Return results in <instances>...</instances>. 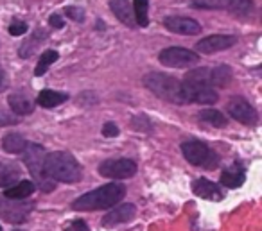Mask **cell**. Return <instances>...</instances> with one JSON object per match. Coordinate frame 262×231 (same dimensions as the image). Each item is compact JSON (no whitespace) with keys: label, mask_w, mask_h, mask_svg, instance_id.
<instances>
[{"label":"cell","mask_w":262,"mask_h":231,"mask_svg":"<svg viewBox=\"0 0 262 231\" xmlns=\"http://www.w3.org/2000/svg\"><path fill=\"white\" fill-rule=\"evenodd\" d=\"M192 188H194V194H196L198 197L208 199V201H219V199H223V194L219 192L217 184L205 179V177L203 179H198Z\"/></svg>","instance_id":"2e32d148"},{"label":"cell","mask_w":262,"mask_h":231,"mask_svg":"<svg viewBox=\"0 0 262 231\" xmlns=\"http://www.w3.org/2000/svg\"><path fill=\"white\" fill-rule=\"evenodd\" d=\"M182 152L187 161L196 167H201V169L212 170L219 165L217 154L207 144H201V142H183Z\"/></svg>","instance_id":"8992f818"},{"label":"cell","mask_w":262,"mask_h":231,"mask_svg":"<svg viewBox=\"0 0 262 231\" xmlns=\"http://www.w3.org/2000/svg\"><path fill=\"white\" fill-rule=\"evenodd\" d=\"M8 31L11 36H20V34H24L27 31V24L26 22H13Z\"/></svg>","instance_id":"1f68e13d"},{"label":"cell","mask_w":262,"mask_h":231,"mask_svg":"<svg viewBox=\"0 0 262 231\" xmlns=\"http://www.w3.org/2000/svg\"><path fill=\"white\" fill-rule=\"evenodd\" d=\"M162 65L169 66V68H187L190 65H196L200 61V56L194 51L183 47H169L158 54Z\"/></svg>","instance_id":"52a82bcc"},{"label":"cell","mask_w":262,"mask_h":231,"mask_svg":"<svg viewBox=\"0 0 262 231\" xmlns=\"http://www.w3.org/2000/svg\"><path fill=\"white\" fill-rule=\"evenodd\" d=\"M20 177V172L16 167L9 163H0V188H8L15 184Z\"/></svg>","instance_id":"cb8c5ba5"},{"label":"cell","mask_w":262,"mask_h":231,"mask_svg":"<svg viewBox=\"0 0 262 231\" xmlns=\"http://www.w3.org/2000/svg\"><path fill=\"white\" fill-rule=\"evenodd\" d=\"M131 127L137 129V131H140V133H151L153 124H151V120L147 119V117L139 115V117H133V120H131Z\"/></svg>","instance_id":"83f0119b"},{"label":"cell","mask_w":262,"mask_h":231,"mask_svg":"<svg viewBox=\"0 0 262 231\" xmlns=\"http://www.w3.org/2000/svg\"><path fill=\"white\" fill-rule=\"evenodd\" d=\"M164 26H165V29L171 31V33L185 34V36L201 33L200 24L192 18H185V16H167L165 22H164Z\"/></svg>","instance_id":"7c38bea8"},{"label":"cell","mask_w":262,"mask_h":231,"mask_svg":"<svg viewBox=\"0 0 262 231\" xmlns=\"http://www.w3.org/2000/svg\"><path fill=\"white\" fill-rule=\"evenodd\" d=\"M244 179H246V174H244V169L239 163L228 167L221 174V184H225L226 188H239L244 183Z\"/></svg>","instance_id":"e0dca14e"},{"label":"cell","mask_w":262,"mask_h":231,"mask_svg":"<svg viewBox=\"0 0 262 231\" xmlns=\"http://www.w3.org/2000/svg\"><path fill=\"white\" fill-rule=\"evenodd\" d=\"M8 102H9V106H11V109H13L15 115H29V113H33V109H34L33 102H31L29 99L22 94L9 95Z\"/></svg>","instance_id":"44dd1931"},{"label":"cell","mask_w":262,"mask_h":231,"mask_svg":"<svg viewBox=\"0 0 262 231\" xmlns=\"http://www.w3.org/2000/svg\"><path fill=\"white\" fill-rule=\"evenodd\" d=\"M133 11H135V24L139 27H147L149 24V0H133Z\"/></svg>","instance_id":"d4e9b609"},{"label":"cell","mask_w":262,"mask_h":231,"mask_svg":"<svg viewBox=\"0 0 262 231\" xmlns=\"http://www.w3.org/2000/svg\"><path fill=\"white\" fill-rule=\"evenodd\" d=\"M43 169L52 181H59V183H77L83 177V169L77 163V159L65 151H54L45 154Z\"/></svg>","instance_id":"7a4b0ae2"},{"label":"cell","mask_w":262,"mask_h":231,"mask_svg":"<svg viewBox=\"0 0 262 231\" xmlns=\"http://www.w3.org/2000/svg\"><path fill=\"white\" fill-rule=\"evenodd\" d=\"M99 174L110 179H127L137 174V163L129 158L106 159L99 165Z\"/></svg>","instance_id":"9c48e42d"},{"label":"cell","mask_w":262,"mask_h":231,"mask_svg":"<svg viewBox=\"0 0 262 231\" xmlns=\"http://www.w3.org/2000/svg\"><path fill=\"white\" fill-rule=\"evenodd\" d=\"M69 99L67 94H61V91H54V90H43L38 94L36 102L41 106V108H56L61 102H65Z\"/></svg>","instance_id":"ffe728a7"},{"label":"cell","mask_w":262,"mask_h":231,"mask_svg":"<svg viewBox=\"0 0 262 231\" xmlns=\"http://www.w3.org/2000/svg\"><path fill=\"white\" fill-rule=\"evenodd\" d=\"M225 9L233 16H248L253 9L251 0H225Z\"/></svg>","instance_id":"603a6c76"},{"label":"cell","mask_w":262,"mask_h":231,"mask_svg":"<svg viewBox=\"0 0 262 231\" xmlns=\"http://www.w3.org/2000/svg\"><path fill=\"white\" fill-rule=\"evenodd\" d=\"M49 24H51V27H54V29H61V27L65 26V22H63V18L59 15H52Z\"/></svg>","instance_id":"e575fe53"},{"label":"cell","mask_w":262,"mask_h":231,"mask_svg":"<svg viewBox=\"0 0 262 231\" xmlns=\"http://www.w3.org/2000/svg\"><path fill=\"white\" fill-rule=\"evenodd\" d=\"M24 154V163H26L27 170L33 176L34 183L41 188L43 192H52L56 188V181H52L51 177L45 174L43 169V159H45V149L40 144H26V149L22 151Z\"/></svg>","instance_id":"5b68a950"},{"label":"cell","mask_w":262,"mask_h":231,"mask_svg":"<svg viewBox=\"0 0 262 231\" xmlns=\"http://www.w3.org/2000/svg\"><path fill=\"white\" fill-rule=\"evenodd\" d=\"M27 142L24 140L22 134H16V133H9L2 138V149L9 154H22V151L26 149Z\"/></svg>","instance_id":"7402d4cb"},{"label":"cell","mask_w":262,"mask_h":231,"mask_svg":"<svg viewBox=\"0 0 262 231\" xmlns=\"http://www.w3.org/2000/svg\"><path fill=\"white\" fill-rule=\"evenodd\" d=\"M0 231H2V227H0Z\"/></svg>","instance_id":"8d00e7d4"},{"label":"cell","mask_w":262,"mask_h":231,"mask_svg":"<svg viewBox=\"0 0 262 231\" xmlns=\"http://www.w3.org/2000/svg\"><path fill=\"white\" fill-rule=\"evenodd\" d=\"M119 127L115 126L113 122H106L104 126H102V134L104 136H108V138H115V136H119Z\"/></svg>","instance_id":"d6a6232c"},{"label":"cell","mask_w":262,"mask_h":231,"mask_svg":"<svg viewBox=\"0 0 262 231\" xmlns=\"http://www.w3.org/2000/svg\"><path fill=\"white\" fill-rule=\"evenodd\" d=\"M208 79H210V84L215 88H226L230 86L233 79V74H232V68L226 65H221V66H215L214 70H208Z\"/></svg>","instance_id":"ac0fdd59"},{"label":"cell","mask_w":262,"mask_h":231,"mask_svg":"<svg viewBox=\"0 0 262 231\" xmlns=\"http://www.w3.org/2000/svg\"><path fill=\"white\" fill-rule=\"evenodd\" d=\"M65 231H90V229H88V224L84 220H74L72 224L67 226Z\"/></svg>","instance_id":"836d02e7"},{"label":"cell","mask_w":262,"mask_h":231,"mask_svg":"<svg viewBox=\"0 0 262 231\" xmlns=\"http://www.w3.org/2000/svg\"><path fill=\"white\" fill-rule=\"evenodd\" d=\"M49 38V33L47 31H43V29H38V31H34L33 34H31L29 38H27L26 41H24L22 45H20V49H18V56L20 58H24V59H27V58H31V56L36 52V49L40 47L41 43H43L45 40Z\"/></svg>","instance_id":"9a60e30c"},{"label":"cell","mask_w":262,"mask_h":231,"mask_svg":"<svg viewBox=\"0 0 262 231\" xmlns=\"http://www.w3.org/2000/svg\"><path fill=\"white\" fill-rule=\"evenodd\" d=\"M200 119L208 124H212L214 127H225L226 124H228V119H226L221 111H215V109H205V111H201Z\"/></svg>","instance_id":"4316f807"},{"label":"cell","mask_w":262,"mask_h":231,"mask_svg":"<svg viewBox=\"0 0 262 231\" xmlns=\"http://www.w3.org/2000/svg\"><path fill=\"white\" fill-rule=\"evenodd\" d=\"M182 84L187 104L189 102H194V104H214V102H217L219 95L210 84L207 68L190 70Z\"/></svg>","instance_id":"3957f363"},{"label":"cell","mask_w":262,"mask_h":231,"mask_svg":"<svg viewBox=\"0 0 262 231\" xmlns=\"http://www.w3.org/2000/svg\"><path fill=\"white\" fill-rule=\"evenodd\" d=\"M65 15L69 16L70 20H74V22H84V11L81 8H74V6H70V8L65 9Z\"/></svg>","instance_id":"f546056e"},{"label":"cell","mask_w":262,"mask_h":231,"mask_svg":"<svg viewBox=\"0 0 262 231\" xmlns=\"http://www.w3.org/2000/svg\"><path fill=\"white\" fill-rule=\"evenodd\" d=\"M124 195H126V187L124 184L110 183L77 197L74 201L72 208L76 212H95V210L112 208V206L119 204L122 201Z\"/></svg>","instance_id":"6da1fadb"},{"label":"cell","mask_w":262,"mask_h":231,"mask_svg":"<svg viewBox=\"0 0 262 231\" xmlns=\"http://www.w3.org/2000/svg\"><path fill=\"white\" fill-rule=\"evenodd\" d=\"M4 86H6V72H4V68L0 66V90H4Z\"/></svg>","instance_id":"d590c367"},{"label":"cell","mask_w":262,"mask_h":231,"mask_svg":"<svg viewBox=\"0 0 262 231\" xmlns=\"http://www.w3.org/2000/svg\"><path fill=\"white\" fill-rule=\"evenodd\" d=\"M235 36H230V34H214V36H207L198 41L196 51L201 54H214V52L230 49L232 45H235Z\"/></svg>","instance_id":"8fae6325"},{"label":"cell","mask_w":262,"mask_h":231,"mask_svg":"<svg viewBox=\"0 0 262 231\" xmlns=\"http://www.w3.org/2000/svg\"><path fill=\"white\" fill-rule=\"evenodd\" d=\"M228 113L230 117L237 120V122L244 124V126H253L257 122V111L253 109V106L243 97H233L228 102Z\"/></svg>","instance_id":"30bf717a"},{"label":"cell","mask_w":262,"mask_h":231,"mask_svg":"<svg viewBox=\"0 0 262 231\" xmlns=\"http://www.w3.org/2000/svg\"><path fill=\"white\" fill-rule=\"evenodd\" d=\"M59 54L56 51H47L41 54V58L38 59V65H36V70H34V76H43L45 72H47V68L51 65H54L56 61H58Z\"/></svg>","instance_id":"484cf974"},{"label":"cell","mask_w":262,"mask_h":231,"mask_svg":"<svg viewBox=\"0 0 262 231\" xmlns=\"http://www.w3.org/2000/svg\"><path fill=\"white\" fill-rule=\"evenodd\" d=\"M20 122L18 117L11 115V113H6V111H0V127H6V126H16Z\"/></svg>","instance_id":"4dcf8cb0"},{"label":"cell","mask_w":262,"mask_h":231,"mask_svg":"<svg viewBox=\"0 0 262 231\" xmlns=\"http://www.w3.org/2000/svg\"><path fill=\"white\" fill-rule=\"evenodd\" d=\"M34 188H36V184H34L33 181H18V183L6 188L4 195L9 199H18V201H22V199H27L33 194Z\"/></svg>","instance_id":"d6986e66"},{"label":"cell","mask_w":262,"mask_h":231,"mask_svg":"<svg viewBox=\"0 0 262 231\" xmlns=\"http://www.w3.org/2000/svg\"><path fill=\"white\" fill-rule=\"evenodd\" d=\"M144 84L149 91H153L158 99H164L172 104H187L183 84L176 77L165 76L160 72H151L144 77Z\"/></svg>","instance_id":"277c9868"},{"label":"cell","mask_w":262,"mask_h":231,"mask_svg":"<svg viewBox=\"0 0 262 231\" xmlns=\"http://www.w3.org/2000/svg\"><path fill=\"white\" fill-rule=\"evenodd\" d=\"M137 213L135 204H131V202H124V204H119L117 208H113L110 213H106L104 219H102V226L104 227H113V226H119V224L124 222H129Z\"/></svg>","instance_id":"4fadbf2b"},{"label":"cell","mask_w":262,"mask_h":231,"mask_svg":"<svg viewBox=\"0 0 262 231\" xmlns=\"http://www.w3.org/2000/svg\"><path fill=\"white\" fill-rule=\"evenodd\" d=\"M190 6L198 9H225V0H192Z\"/></svg>","instance_id":"f1b7e54d"},{"label":"cell","mask_w":262,"mask_h":231,"mask_svg":"<svg viewBox=\"0 0 262 231\" xmlns=\"http://www.w3.org/2000/svg\"><path fill=\"white\" fill-rule=\"evenodd\" d=\"M110 8H112L113 15L117 16L119 22H122L127 27H135V15H133V8H131L129 0H110Z\"/></svg>","instance_id":"5bb4252c"},{"label":"cell","mask_w":262,"mask_h":231,"mask_svg":"<svg viewBox=\"0 0 262 231\" xmlns=\"http://www.w3.org/2000/svg\"><path fill=\"white\" fill-rule=\"evenodd\" d=\"M31 210H33L31 202H18V199H9L6 195H0V217L6 222H11V224L26 222Z\"/></svg>","instance_id":"ba28073f"}]
</instances>
